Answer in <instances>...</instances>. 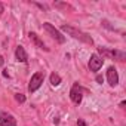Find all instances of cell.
<instances>
[{
    "instance_id": "cell-6",
    "label": "cell",
    "mask_w": 126,
    "mask_h": 126,
    "mask_svg": "<svg viewBox=\"0 0 126 126\" xmlns=\"http://www.w3.org/2000/svg\"><path fill=\"white\" fill-rule=\"evenodd\" d=\"M0 126H16V120L11 113H0Z\"/></svg>"
},
{
    "instance_id": "cell-1",
    "label": "cell",
    "mask_w": 126,
    "mask_h": 126,
    "mask_svg": "<svg viewBox=\"0 0 126 126\" xmlns=\"http://www.w3.org/2000/svg\"><path fill=\"white\" fill-rule=\"evenodd\" d=\"M61 30L65 31L67 34H70L71 37L86 43V45H94V40H92V37L89 34H86V33H83V31H80V30H77V28H74L71 25H61Z\"/></svg>"
},
{
    "instance_id": "cell-2",
    "label": "cell",
    "mask_w": 126,
    "mask_h": 126,
    "mask_svg": "<svg viewBox=\"0 0 126 126\" xmlns=\"http://www.w3.org/2000/svg\"><path fill=\"white\" fill-rule=\"evenodd\" d=\"M43 80H45V73H42V71H37V73H34V74L31 76V79H30L28 91H30V92H36V91H37V89L42 86Z\"/></svg>"
},
{
    "instance_id": "cell-14",
    "label": "cell",
    "mask_w": 126,
    "mask_h": 126,
    "mask_svg": "<svg viewBox=\"0 0 126 126\" xmlns=\"http://www.w3.org/2000/svg\"><path fill=\"white\" fill-rule=\"evenodd\" d=\"M102 80H104L102 76H96V82H98V83H102Z\"/></svg>"
},
{
    "instance_id": "cell-17",
    "label": "cell",
    "mask_w": 126,
    "mask_h": 126,
    "mask_svg": "<svg viewBox=\"0 0 126 126\" xmlns=\"http://www.w3.org/2000/svg\"><path fill=\"white\" fill-rule=\"evenodd\" d=\"M3 62H5L3 61V56H0V65H3Z\"/></svg>"
},
{
    "instance_id": "cell-13",
    "label": "cell",
    "mask_w": 126,
    "mask_h": 126,
    "mask_svg": "<svg viewBox=\"0 0 126 126\" xmlns=\"http://www.w3.org/2000/svg\"><path fill=\"white\" fill-rule=\"evenodd\" d=\"M77 126H86V122H85L83 119H79V120H77Z\"/></svg>"
},
{
    "instance_id": "cell-3",
    "label": "cell",
    "mask_w": 126,
    "mask_h": 126,
    "mask_svg": "<svg viewBox=\"0 0 126 126\" xmlns=\"http://www.w3.org/2000/svg\"><path fill=\"white\" fill-rule=\"evenodd\" d=\"M43 28H45V30H46V31H47V33H49V34H50V36H52L58 43H64V42H65V37L62 36V34L59 33V30H56L52 24L45 22V24H43Z\"/></svg>"
},
{
    "instance_id": "cell-4",
    "label": "cell",
    "mask_w": 126,
    "mask_h": 126,
    "mask_svg": "<svg viewBox=\"0 0 126 126\" xmlns=\"http://www.w3.org/2000/svg\"><path fill=\"white\" fill-rule=\"evenodd\" d=\"M102 64H104V59L98 53L91 55V59H89V70L91 71H94V73L99 71V68L102 67Z\"/></svg>"
},
{
    "instance_id": "cell-15",
    "label": "cell",
    "mask_w": 126,
    "mask_h": 126,
    "mask_svg": "<svg viewBox=\"0 0 126 126\" xmlns=\"http://www.w3.org/2000/svg\"><path fill=\"white\" fill-rule=\"evenodd\" d=\"M2 14H3V5L0 3V15H2Z\"/></svg>"
},
{
    "instance_id": "cell-7",
    "label": "cell",
    "mask_w": 126,
    "mask_h": 126,
    "mask_svg": "<svg viewBox=\"0 0 126 126\" xmlns=\"http://www.w3.org/2000/svg\"><path fill=\"white\" fill-rule=\"evenodd\" d=\"M99 53L104 55V56H108V58H117L119 61H125V53L123 52H119V50H107L104 47H98Z\"/></svg>"
},
{
    "instance_id": "cell-12",
    "label": "cell",
    "mask_w": 126,
    "mask_h": 126,
    "mask_svg": "<svg viewBox=\"0 0 126 126\" xmlns=\"http://www.w3.org/2000/svg\"><path fill=\"white\" fill-rule=\"evenodd\" d=\"M15 99H16V101H18L19 104H22V102H25V96H24L22 94H16V95H15Z\"/></svg>"
},
{
    "instance_id": "cell-5",
    "label": "cell",
    "mask_w": 126,
    "mask_h": 126,
    "mask_svg": "<svg viewBox=\"0 0 126 126\" xmlns=\"http://www.w3.org/2000/svg\"><path fill=\"white\" fill-rule=\"evenodd\" d=\"M70 98H71V101H73L76 105H79V104L82 102L83 92H82V89H80V86H79L77 83L71 88V91H70Z\"/></svg>"
},
{
    "instance_id": "cell-10",
    "label": "cell",
    "mask_w": 126,
    "mask_h": 126,
    "mask_svg": "<svg viewBox=\"0 0 126 126\" xmlns=\"http://www.w3.org/2000/svg\"><path fill=\"white\" fill-rule=\"evenodd\" d=\"M15 55H16V59H18L19 62H27V61H28L27 52H25V49H24L22 46H18V47H16V50H15Z\"/></svg>"
},
{
    "instance_id": "cell-9",
    "label": "cell",
    "mask_w": 126,
    "mask_h": 126,
    "mask_svg": "<svg viewBox=\"0 0 126 126\" xmlns=\"http://www.w3.org/2000/svg\"><path fill=\"white\" fill-rule=\"evenodd\" d=\"M28 36H30V40H31V42H33V43H34V45H36L37 47H40V49H45V50H47V47L45 46L43 40H42V39H40V37H39V36H37L36 33H33V31H31V33H30Z\"/></svg>"
},
{
    "instance_id": "cell-8",
    "label": "cell",
    "mask_w": 126,
    "mask_h": 126,
    "mask_svg": "<svg viewBox=\"0 0 126 126\" xmlns=\"http://www.w3.org/2000/svg\"><path fill=\"white\" fill-rule=\"evenodd\" d=\"M107 80H108L110 86H116L119 83V74H117V70L114 67H108V70H107Z\"/></svg>"
},
{
    "instance_id": "cell-11",
    "label": "cell",
    "mask_w": 126,
    "mask_h": 126,
    "mask_svg": "<svg viewBox=\"0 0 126 126\" xmlns=\"http://www.w3.org/2000/svg\"><path fill=\"white\" fill-rule=\"evenodd\" d=\"M49 79H50V85H52V86H58V85L61 83V76L56 74V73H52Z\"/></svg>"
},
{
    "instance_id": "cell-16",
    "label": "cell",
    "mask_w": 126,
    "mask_h": 126,
    "mask_svg": "<svg viewBox=\"0 0 126 126\" xmlns=\"http://www.w3.org/2000/svg\"><path fill=\"white\" fill-rule=\"evenodd\" d=\"M3 76H5V77H9V74H8V70H5V71H3Z\"/></svg>"
}]
</instances>
